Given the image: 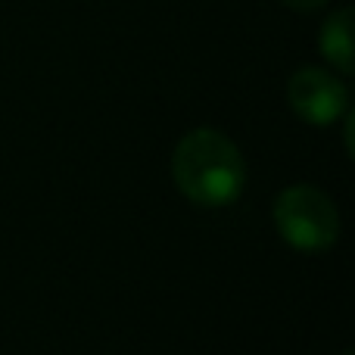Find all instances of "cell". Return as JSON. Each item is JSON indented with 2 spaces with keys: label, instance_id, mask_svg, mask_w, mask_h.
Instances as JSON below:
<instances>
[{
  "label": "cell",
  "instance_id": "obj_1",
  "mask_svg": "<svg viewBox=\"0 0 355 355\" xmlns=\"http://www.w3.org/2000/svg\"><path fill=\"white\" fill-rule=\"evenodd\" d=\"M175 187L202 209H221L240 200L246 187V159L237 144L215 128H193L172 153Z\"/></svg>",
  "mask_w": 355,
  "mask_h": 355
},
{
  "label": "cell",
  "instance_id": "obj_2",
  "mask_svg": "<svg viewBox=\"0 0 355 355\" xmlns=\"http://www.w3.org/2000/svg\"><path fill=\"white\" fill-rule=\"evenodd\" d=\"M275 227L293 250L324 252L340 240L337 202L312 184H290L275 196Z\"/></svg>",
  "mask_w": 355,
  "mask_h": 355
},
{
  "label": "cell",
  "instance_id": "obj_3",
  "mask_svg": "<svg viewBox=\"0 0 355 355\" xmlns=\"http://www.w3.org/2000/svg\"><path fill=\"white\" fill-rule=\"evenodd\" d=\"M287 100L296 119L315 128H327L337 119L349 112V91L346 85L321 66H302L290 75L287 81Z\"/></svg>",
  "mask_w": 355,
  "mask_h": 355
},
{
  "label": "cell",
  "instance_id": "obj_4",
  "mask_svg": "<svg viewBox=\"0 0 355 355\" xmlns=\"http://www.w3.org/2000/svg\"><path fill=\"white\" fill-rule=\"evenodd\" d=\"M352 22H355V10L352 6H340L331 16L324 19L318 31V50L334 72L340 75H352L355 62H352Z\"/></svg>",
  "mask_w": 355,
  "mask_h": 355
},
{
  "label": "cell",
  "instance_id": "obj_5",
  "mask_svg": "<svg viewBox=\"0 0 355 355\" xmlns=\"http://www.w3.org/2000/svg\"><path fill=\"white\" fill-rule=\"evenodd\" d=\"M277 3H284L293 12H315V10H321V6H327V0H277Z\"/></svg>",
  "mask_w": 355,
  "mask_h": 355
},
{
  "label": "cell",
  "instance_id": "obj_6",
  "mask_svg": "<svg viewBox=\"0 0 355 355\" xmlns=\"http://www.w3.org/2000/svg\"><path fill=\"white\" fill-rule=\"evenodd\" d=\"M343 355H355V352H352V349H346V352H343Z\"/></svg>",
  "mask_w": 355,
  "mask_h": 355
}]
</instances>
